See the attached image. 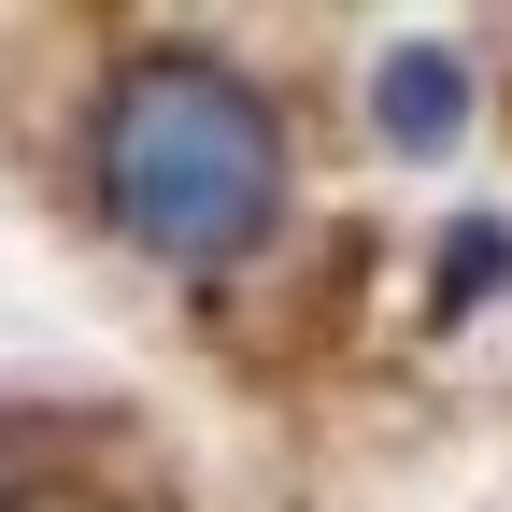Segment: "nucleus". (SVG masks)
Returning a JSON list of instances; mask_svg holds the SVG:
<instances>
[{"label":"nucleus","instance_id":"nucleus-2","mask_svg":"<svg viewBox=\"0 0 512 512\" xmlns=\"http://www.w3.org/2000/svg\"><path fill=\"white\" fill-rule=\"evenodd\" d=\"M456 128V57H384V143H441Z\"/></svg>","mask_w":512,"mask_h":512},{"label":"nucleus","instance_id":"nucleus-1","mask_svg":"<svg viewBox=\"0 0 512 512\" xmlns=\"http://www.w3.org/2000/svg\"><path fill=\"white\" fill-rule=\"evenodd\" d=\"M86 200H100V228L143 271L228 285L299 214V128L228 43L157 29V43H128L86 86Z\"/></svg>","mask_w":512,"mask_h":512}]
</instances>
